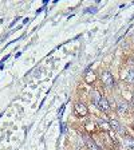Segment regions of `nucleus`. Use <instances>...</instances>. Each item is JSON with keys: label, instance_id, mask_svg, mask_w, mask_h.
<instances>
[{"label": "nucleus", "instance_id": "obj_1", "mask_svg": "<svg viewBox=\"0 0 134 150\" xmlns=\"http://www.w3.org/2000/svg\"><path fill=\"white\" fill-rule=\"evenodd\" d=\"M102 79H103L105 85H106L107 87H113V85H114V78H113V75H111L109 71L103 73V75H102Z\"/></svg>", "mask_w": 134, "mask_h": 150}, {"label": "nucleus", "instance_id": "obj_2", "mask_svg": "<svg viewBox=\"0 0 134 150\" xmlns=\"http://www.w3.org/2000/svg\"><path fill=\"white\" fill-rule=\"evenodd\" d=\"M123 79L126 82H130V83H134V69H129L125 71V74H123Z\"/></svg>", "mask_w": 134, "mask_h": 150}, {"label": "nucleus", "instance_id": "obj_3", "mask_svg": "<svg viewBox=\"0 0 134 150\" xmlns=\"http://www.w3.org/2000/svg\"><path fill=\"white\" fill-rule=\"evenodd\" d=\"M98 106H99V109H101V110H103V111H107V110L110 109V106H109V102H107V99H106V98H103V96H101V98H99Z\"/></svg>", "mask_w": 134, "mask_h": 150}, {"label": "nucleus", "instance_id": "obj_4", "mask_svg": "<svg viewBox=\"0 0 134 150\" xmlns=\"http://www.w3.org/2000/svg\"><path fill=\"white\" fill-rule=\"evenodd\" d=\"M126 109H127L126 103H122V102H119L118 103V113L119 114H123V113L126 111Z\"/></svg>", "mask_w": 134, "mask_h": 150}, {"label": "nucleus", "instance_id": "obj_5", "mask_svg": "<svg viewBox=\"0 0 134 150\" xmlns=\"http://www.w3.org/2000/svg\"><path fill=\"white\" fill-rule=\"evenodd\" d=\"M77 111L80 113L82 115H84V114L87 113V110H86V107H84L83 105H77Z\"/></svg>", "mask_w": 134, "mask_h": 150}, {"label": "nucleus", "instance_id": "obj_6", "mask_svg": "<svg viewBox=\"0 0 134 150\" xmlns=\"http://www.w3.org/2000/svg\"><path fill=\"white\" fill-rule=\"evenodd\" d=\"M86 142H87V146H88V149H90V150H98V147L95 146V143L93 142L91 139H87Z\"/></svg>", "mask_w": 134, "mask_h": 150}, {"label": "nucleus", "instance_id": "obj_7", "mask_svg": "<svg viewBox=\"0 0 134 150\" xmlns=\"http://www.w3.org/2000/svg\"><path fill=\"white\" fill-rule=\"evenodd\" d=\"M110 125H111V127H114V130H118L119 131V123L117 122V121H111Z\"/></svg>", "mask_w": 134, "mask_h": 150}, {"label": "nucleus", "instance_id": "obj_8", "mask_svg": "<svg viewBox=\"0 0 134 150\" xmlns=\"http://www.w3.org/2000/svg\"><path fill=\"white\" fill-rule=\"evenodd\" d=\"M129 149H130V150H134V142L129 143Z\"/></svg>", "mask_w": 134, "mask_h": 150}, {"label": "nucleus", "instance_id": "obj_9", "mask_svg": "<svg viewBox=\"0 0 134 150\" xmlns=\"http://www.w3.org/2000/svg\"><path fill=\"white\" fill-rule=\"evenodd\" d=\"M133 98H134V95H133Z\"/></svg>", "mask_w": 134, "mask_h": 150}]
</instances>
